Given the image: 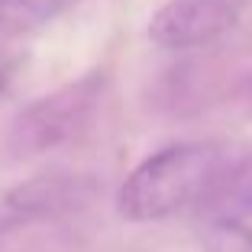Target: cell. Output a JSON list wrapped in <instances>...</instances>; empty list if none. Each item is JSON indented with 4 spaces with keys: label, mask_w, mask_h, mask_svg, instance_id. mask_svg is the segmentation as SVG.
Wrapping results in <instances>:
<instances>
[{
    "label": "cell",
    "mask_w": 252,
    "mask_h": 252,
    "mask_svg": "<svg viewBox=\"0 0 252 252\" xmlns=\"http://www.w3.org/2000/svg\"><path fill=\"white\" fill-rule=\"evenodd\" d=\"M71 3L78 0H0V30L7 36L32 32L59 13H65Z\"/></svg>",
    "instance_id": "6"
},
{
    "label": "cell",
    "mask_w": 252,
    "mask_h": 252,
    "mask_svg": "<svg viewBox=\"0 0 252 252\" xmlns=\"http://www.w3.org/2000/svg\"><path fill=\"white\" fill-rule=\"evenodd\" d=\"M91 194L94 181L84 175H39L10 191L7 214L13 220H49L84 207Z\"/></svg>",
    "instance_id": "5"
},
{
    "label": "cell",
    "mask_w": 252,
    "mask_h": 252,
    "mask_svg": "<svg viewBox=\"0 0 252 252\" xmlns=\"http://www.w3.org/2000/svg\"><path fill=\"white\" fill-rule=\"evenodd\" d=\"M233 165L236 162L230 149L220 142L165 146L142 165H136L133 175L123 181L117 210L133 223H156L188 210H200Z\"/></svg>",
    "instance_id": "1"
},
{
    "label": "cell",
    "mask_w": 252,
    "mask_h": 252,
    "mask_svg": "<svg viewBox=\"0 0 252 252\" xmlns=\"http://www.w3.org/2000/svg\"><path fill=\"white\" fill-rule=\"evenodd\" d=\"M100 97H104V81L97 74L78 78V81L52 91L13 120L10 149L16 156H39V152H49V149L78 139L100 110Z\"/></svg>",
    "instance_id": "2"
},
{
    "label": "cell",
    "mask_w": 252,
    "mask_h": 252,
    "mask_svg": "<svg viewBox=\"0 0 252 252\" xmlns=\"http://www.w3.org/2000/svg\"><path fill=\"white\" fill-rule=\"evenodd\" d=\"M0 94H3V74H0Z\"/></svg>",
    "instance_id": "7"
},
{
    "label": "cell",
    "mask_w": 252,
    "mask_h": 252,
    "mask_svg": "<svg viewBox=\"0 0 252 252\" xmlns=\"http://www.w3.org/2000/svg\"><path fill=\"white\" fill-rule=\"evenodd\" d=\"M207 252H252V162H236L200 207Z\"/></svg>",
    "instance_id": "3"
},
{
    "label": "cell",
    "mask_w": 252,
    "mask_h": 252,
    "mask_svg": "<svg viewBox=\"0 0 252 252\" xmlns=\"http://www.w3.org/2000/svg\"><path fill=\"white\" fill-rule=\"evenodd\" d=\"M236 16L233 0H168L149 20V39L168 52H188L226 36Z\"/></svg>",
    "instance_id": "4"
}]
</instances>
